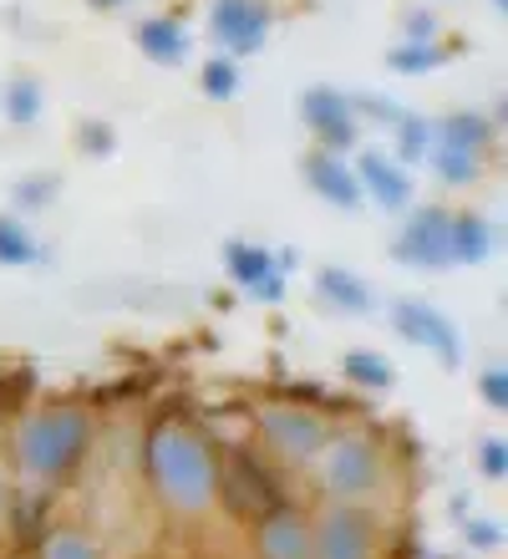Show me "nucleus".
Instances as JSON below:
<instances>
[{"label":"nucleus","instance_id":"25","mask_svg":"<svg viewBox=\"0 0 508 559\" xmlns=\"http://www.w3.org/2000/svg\"><path fill=\"white\" fill-rule=\"evenodd\" d=\"M57 189H61L57 174H31V178H21V183L11 189V199L26 209V214H36V209L51 204V193H57Z\"/></svg>","mask_w":508,"mask_h":559},{"label":"nucleus","instance_id":"27","mask_svg":"<svg viewBox=\"0 0 508 559\" xmlns=\"http://www.w3.org/2000/svg\"><path fill=\"white\" fill-rule=\"evenodd\" d=\"M76 143H82V153H87V158H107V153L117 147V133L107 128V122L87 118L82 128H76Z\"/></svg>","mask_w":508,"mask_h":559},{"label":"nucleus","instance_id":"18","mask_svg":"<svg viewBox=\"0 0 508 559\" xmlns=\"http://www.w3.org/2000/svg\"><path fill=\"white\" fill-rule=\"evenodd\" d=\"M448 245H452V265H483L494 254V224L483 214H452Z\"/></svg>","mask_w":508,"mask_h":559},{"label":"nucleus","instance_id":"8","mask_svg":"<svg viewBox=\"0 0 508 559\" xmlns=\"http://www.w3.org/2000/svg\"><path fill=\"white\" fill-rule=\"evenodd\" d=\"M300 122L316 133V147H326V153H346V147H356V133H362V118L351 112V97L335 87L300 92Z\"/></svg>","mask_w":508,"mask_h":559},{"label":"nucleus","instance_id":"17","mask_svg":"<svg viewBox=\"0 0 508 559\" xmlns=\"http://www.w3.org/2000/svg\"><path fill=\"white\" fill-rule=\"evenodd\" d=\"M316 290L331 300L335 310H346V316H366V310L377 306V295L366 290V280L356 270H341V265H326L316 275Z\"/></svg>","mask_w":508,"mask_h":559},{"label":"nucleus","instance_id":"32","mask_svg":"<svg viewBox=\"0 0 508 559\" xmlns=\"http://www.w3.org/2000/svg\"><path fill=\"white\" fill-rule=\"evenodd\" d=\"M468 534V545H479V549H498V539H504V530H494L488 519H473V524H463Z\"/></svg>","mask_w":508,"mask_h":559},{"label":"nucleus","instance_id":"28","mask_svg":"<svg viewBox=\"0 0 508 559\" xmlns=\"http://www.w3.org/2000/svg\"><path fill=\"white\" fill-rule=\"evenodd\" d=\"M46 559H102V555L82 534H51V539H46Z\"/></svg>","mask_w":508,"mask_h":559},{"label":"nucleus","instance_id":"6","mask_svg":"<svg viewBox=\"0 0 508 559\" xmlns=\"http://www.w3.org/2000/svg\"><path fill=\"white\" fill-rule=\"evenodd\" d=\"M448 229H452V209H442V204L417 209V214L406 219L402 235L392 239V260L397 265H412V270H448L452 265Z\"/></svg>","mask_w":508,"mask_h":559},{"label":"nucleus","instance_id":"14","mask_svg":"<svg viewBox=\"0 0 508 559\" xmlns=\"http://www.w3.org/2000/svg\"><path fill=\"white\" fill-rule=\"evenodd\" d=\"M260 559H310V524L291 509L260 514Z\"/></svg>","mask_w":508,"mask_h":559},{"label":"nucleus","instance_id":"12","mask_svg":"<svg viewBox=\"0 0 508 559\" xmlns=\"http://www.w3.org/2000/svg\"><path fill=\"white\" fill-rule=\"evenodd\" d=\"M300 178L326 199L331 209H362V183H356V168H351L341 153H326V147H310L300 158Z\"/></svg>","mask_w":508,"mask_h":559},{"label":"nucleus","instance_id":"23","mask_svg":"<svg viewBox=\"0 0 508 559\" xmlns=\"http://www.w3.org/2000/svg\"><path fill=\"white\" fill-rule=\"evenodd\" d=\"M387 61H392L397 72H433V67H442L448 61V51L437 41H402L387 51Z\"/></svg>","mask_w":508,"mask_h":559},{"label":"nucleus","instance_id":"1","mask_svg":"<svg viewBox=\"0 0 508 559\" xmlns=\"http://www.w3.org/2000/svg\"><path fill=\"white\" fill-rule=\"evenodd\" d=\"M147 478L163 499L184 509V514H199L218 499V448L214 438L203 432L189 417H168L147 432Z\"/></svg>","mask_w":508,"mask_h":559},{"label":"nucleus","instance_id":"24","mask_svg":"<svg viewBox=\"0 0 508 559\" xmlns=\"http://www.w3.org/2000/svg\"><path fill=\"white\" fill-rule=\"evenodd\" d=\"M203 92L214 97V103H229L234 92H239V61L234 57H214L203 67Z\"/></svg>","mask_w":508,"mask_h":559},{"label":"nucleus","instance_id":"22","mask_svg":"<svg viewBox=\"0 0 508 559\" xmlns=\"http://www.w3.org/2000/svg\"><path fill=\"white\" fill-rule=\"evenodd\" d=\"M36 239H31V229L21 219H0V265H11V270H21V265H36Z\"/></svg>","mask_w":508,"mask_h":559},{"label":"nucleus","instance_id":"29","mask_svg":"<svg viewBox=\"0 0 508 559\" xmlns=\"http://www.w3.org/2000/svg\"><path fill=\"white\" fill-rule=\"evenodd\" d=\"M479 392H483V402H488L494 413H504V407H508V371L504 367H488L479 377Z\"/></svg>","mask_w":508,"mask_h":559},{"label":"nucleus","instance_id":"30","mask_svg":"<svg viewBox=\"0 0 508 559\" xmlns=\"http://www.w3.org/2000/svg\"><path fill=\"white\" fill-rule=\"evenodd\" d=\"M479 463H483V473H488V478H504V473H508V442L504 438H483Z\"/></svg>","mask_w":508,"mask_h":559},{"label":"nucleus","instance_id":"7","mask_svg":"<svg viewBox=\"0 0 508 559\" xmlns=\"http://www.w3.org/2000/svg\"><path fill=\"white\" fill-rule=\"evenodd\" d=\"M392 331L402 341H412V346H422V352H433L448 371L463 361L458 325H452L437 306H427V300H392Z\"/></svg>","mask_w":508,"mask_h":559},{"label":"nucleus","instance_id":"15","mask_svg":"<svg viewBox=\"0 0 508 559\" xmlns=\"http://www.w3.org/2000/svg\"><path fill=\"white\" fill-rule=\"evenodd\" d=\"M433 143L483 163L488 158V147H494V122L483 118V112H448V118L433 122Z\"/></svg>","mask_w":508,"mask_h":559},{"label":"nucleus","instance_id":"26","mask_svg":"<svg viewBox=\"0 0 508 559\" xmlns=\"http://www.w3.org/2000/svg\"><path fill=\"white\" fill-rule=\"evenodd\" d=\"M351 112H356V118L366 112V122H381V128H392V122L402 118L406 107L392 103V97H371V92H356V97H351Z\"/></svg>","mask_w":508,"mask_h":559},{"label":"nucleus","instance_id":"20","mask_svg":"<svg viewBox=\"0 0 508 559\" xmlns=\"http://www.w3.org/2000/svg\"><path fill=\"white\" fill-rule=\"evenodd\" d=\"M392 138H397V163L412 168V163H427V147H433V122L422 112H402L392 122Z\"/></svg>","mask_w":508,"mask_h":559},{"label":"nucleus","instance_id":"13","mask_svg":"<svg viewBox=\"0 0 508 559\" xmlns=\"http://www.w3.org/2000/svg\"><path fill=\"white\" fill-rule=\"evenodd\" d=\"M224 265H229V275L239 280L249 295H260V300H280V295H285V270H280V260L264 250V245L234 239V245H224Z\"/></svg>","mask_w":508,"mask_h":559},{"label":"nucleus","instance_id":"2","mask_svg":"<svg viewBox=\"0 0 508 559\" xmlns=\"http://www.w3.org/2000/svg\"><path fill=\"white\" fill-rule=\"evenodd\" d=\"M87 442H92V417L82 407H46V413H31L15 427V463L31 478L57 484L82 463Z\"/></svg>","mask_w":508,"mask_h":559},{"label":"nucleus","instance_id":"33","mask_svg":"<svg viewBox=\"0 0 508 559\" xmlns=\"http://www.w3.org/2000/svg\"><path fill=\"white\" fill-rule=\"evenodd\" d=\"M87 5H102V11H117V5H128V0H87Z\"/></svg>","mask_w":508,"mask_h":559},{"label":"nucleus","instance_id":"11","mask_svg":"<svg viewBox=\"0 0 508 559\" xmlns=\"http://www.w3.org/2000/svg\"><path fill=\"white\" fill-rule=\"evenodd\" d=\"M356 183H362V199L392 209V214H402V209L412 204V174H406L397 158L377 153V147H362V153H356Z\"/></svg>","mask_w":508,"mask_h":559},{"label":"nucleus","instance_id":"16","mask_svg":"<svg viewBox=\"0 0 508 559\" xmlns=\"http://www.w3.org/2000/svg\"><path fill=\"white\" fill-rule=\"evenodd\" d=\"M138 51L147 61H158V67H174V61L189 57V36H184V26L174 15H147L138 26Z\"/></svg>","mask_w":508,"mask_h":559},{"label":"nucleus","instance_id":"5","mask_svg":"<svg viewBox=\"0 0 508 559\" xmlns=\"http://www.w3.org/2000/svg\"><path fill=\"white\" fill-rule=\"evenodd\" d=\"M310 559H377V519L356 503H335L310 530Z\"/></svg>","mask_w":508,"mask_h":559},{"label":"nucleus","instance_id":"34","mask_svg":"<svg viewBox=\"0 0 508 559\" xmlns=\"http://www.w3.org/2000/svg\"><path fill=\"white\" fill-rule=\"evenodd\" d=\"M494 5H498V11H504V5H508V0H494Z\"/></svg>","mask_w":508,"mask_h":559},{"label":"nucleus","instance_id":"21","mask_svg":"<svg viewBox=\"0 0 508 559\" xmlns=\"http://www.w3.org/2000/svg\"><path fill=\"white\" fill-rule=\"evenodd\" d=\"M341 371H346V382L366 386V392H387V386L397 382V371L387 367V356L366 352V346H356V352L341 356Z\"/></svg>","mask_w":508,"mask_h":559},{"label":"nucleus","instance_id":"4","mask_svg":"<svg viewBox=\"0 0 508 559\" xmlns=\"http://www.w3.org/2000/svg\"><path fill=\"white\" fill-rule=\"evenodd\" d=\"M260 442L275 457H285V463H310L331 442V427H326L320 413H305V407H264Z\"/></svg>","mask_w":508,"mask_h":559},{"label":"nucleus","instance_id":"10","mask_svg":"<svg viewBox=\"0 0 508 559\" xmlns=\"http://www.w3.org/2000/svg\"><path fill=\"white\" fill-rule=\"evenodd\" d=\"M214 493H224V503H229L234 514H270V509H280L275 493H270V473L255 463V457H218V488Z\"/></svg>","mask_w":508,"mask_h":559},{"label":"nucleus","instance_id":"19","mask_svg":"<svg viewBox=\"0 0 508 559\" xmlns=\"http://www.w3.org/2000/svg\"><path fill=\"white\" fill-rule=\"evenodd\" d=\"M0 107H5V118L15 122V128H31V122L42 118V107H46V92L36 76H11L5 87H0Z\"/></svg>","mask_w":508,"mask_h":559},{"label":"nucleus","instance_id":"3","mask_svg":"<svg viewBox=\"0 0 508 559\" xmlns=\"http://www.w3.org/2000/svg\"><path fill=\"white\" fill-rule=\"evenodd\" d=\"M320 478L331 488L335 499H366L377 493L381 478H387V457H381V442L366 438V432H341L320 448Z\"/></svg>","mask_w":508,"mask_h":559},{"label":"nucleus","instance_id":"31","mask_svg":"<svg viewBox=\"0 0 508 559\" xmlns=\"http://www.w3.org/2000/svg\"><path fill=\"white\" fill-rule=\"evenodd\" d=\"M402 31H406V41H437V15L433 11H406Z\"/></svg>","mask_w":508,"mask_h":559},{"label":"nucleus","instance_id":"9","mask_svg":"<svg viewBox=\"0 0 508 559\" xmlns=\"http://www.w3.org/2000/svg\"><path fill=\"white\" fill-rule=\"evenodd\" d=\"M270 21L275 15H270L264 0H214V11H209V31L234 61L260 51L264 36H270Z\"/></svg>","mask_w":508,"mask_h":559}]
</instances>
